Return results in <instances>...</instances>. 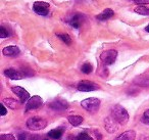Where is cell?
<instances>
[{"mask_svg": "<svg viewBox=\"0 0 149 140\" xmlns=\"http://www.w3.org/2000/svg\"><path fill=\"white\" fill-rule=\"evenodd\" d=\"M68 122L70 125H72L74 127H78L82 124V122L84 121V118L82 116H70L68 118Z\"/></svg>", "mask_w": 149, "mask_h": 140, "instance_id": "16", "label": "cell"}, {"mask_svg": "<svg viewBox=\"0 0 149 140\" xmlns=\"http://www.w3.org/2000/svg\"><path fill=\"white\" fill-rule=\"evenodd\" d=\"M81 105L85 111H89L91 113H95L99 109L100 100L98 98H95V97H90V98H87L82 101Z\"/></svg>", "mask_w": 149, "mask_h": 140, "instance_id": "3", "label": "cell"}, {"mask_svg": "<svg viewBox=\"0 0 149 140\" xmlns=\"http://www.w3.org/2000/svg\"><path fill=\"white\" fill-rule=\"evenodd\" d=\"M142 122L145 124H149V109L144 111V113L142 116Z\"/></svg>", "mask_w": 149, "mask_h": 140, "instance_id": "25", "label": "cell"}, {"mask_svg": "<svg viewBox=\"0 0 149 140\" xmlns=\"http://www.w3.org/2000/svg\"><path fill=\"white\" fill-rule=\"evenodd\" d=\"M48 106L50 108L54 109V111H65L66 108L68 107V102L66 100H63V99H56V100L52 101L48 104Z\"/></svg>", "mask_w": 149, "mask_h": 140, "instance_id": "10", "label": "cell"}, {"mask_svg": "<svg viewBox=\"0 0 149 140\" xmlns=\"http://www.w3.org/2000/svg\"><path fill=\"white\" fill-rule=\"evenodd\" d=\"M74 140H93V138L90 137L89 134L87 133H80L79 135H77L74 138Z\"/></svg>", "mask_w": 149, "mask_h": 140, "instance_id": "23", "label": "cell"}, {"mask_svg": "<svg viewBox=\"0 0 149 140\" xmlns=\"http://www.w3.org/2000/svg\"><path fill=\"white\" fill-rule=\"evenodd\" d=\"M104 123H105V126H104V127H105V129L107 130L109 133H113V132H116V130L118 129V123L116 121H114L111 117L105 119Z\"/></svg>", "mask_w": 149, "mask_h": 140, "instance_id": "12", "label": "cell"}, {"mask_svg": "<svg viewBox=\"0 0 149 140\" xmlns=\"http://www.w3.org/2000/svg\"><path fill=\"white\" fill-rule=\"evenodd\" d=\"M98 89H99V86L92 81L83 80L78 84V90L82 92H90V91H95Z\"/></svg>", "mask_w": 149, "mask_h": 140, "instance_id": "6", "label": "cell"}, {"mask_svg": "<svg viewBox=\"0 0 149 140\" xmlns=\"http://www.w3.org/2000/svg\"><path fill=\"white\" fill-rule=\"evenodd\" d=\"M0 140H15V138L13 134H1Z\"/></svg>", "mask_w": 149, "mask_h": 140, "instance_id": "24", "label": "cell"}, {"mask_svg": "<svg viewBox=\"0 0 149 140\" xmlns=\"http://www.w3.org/2000/svg\"><path fill=\"white\" fill-rule=\"evenodd\" d=\"M11 35V31L8 28L4 27V26H1L0 27V37L1 38H7Z\"/></svg>", "mask_w": 149, "mask_h": 140, "instance_id": "21", "label": "cell"}, {"mask_svg": "<svg viewBox=\"0 0 149 140\" xmlns=\"http://www.w3.org/2000/svg\"><path fill=\"white\" fill-rule=\"evenodd\" d=\"M62 133H63V130L58 128V129H53L51 131H49L48 133V136L52 139H59L60 137L62 136Z\"/></svg>", "mask_w": 149, "mask_h": 140, "instance_id": "18", "label": "cell"}, {"mask_svg": "<svg viewBox=\"0 0 149 140\" xmlns=\"http://www.w3.org/2000/svg\"><path fill=\"white\" fill-rule=\"evenodd\" d=\"M145 31H146V32H148V33H149V25L147 26L146 28H145Z\"/></svg>", "mask_w": 149, "mask_h": 140, "instance_id": "30", "label": "cell"}, {"mask_svg": "<svg viewBox=\"0 0 149 140\" xmlns=\"http://www.w3.org/2000/svg\"><path fill=\"white\" fill-rule=\"evenodd\" d=\"M134 11L141 15H149V8L146 6H143V5H139V6L135 7Z\"/></svg>", "mask_w": 149, "mask_h": 140, "instance_id": "19", "label": "cell"}, {"mask_svg": "<svg viewBox=\"0 0 149 140\" xmlns=\"http://www.w3.org/2000/svg\"><path fill=\"white\" fill-rule=\"evenodd\" d=\"M136 4H149V0H131Z\"/></svg>", "mask_w": 149, "mask_h": 140, "instance_id": "27", "label": "cell"}, {"mask_svg": "<svg viewBox=\"0 0 149 140\" xmlns=\"http://www.w3.org/2000/svg\"><path fill=\"white\" fill-rule=\"evenodd\" d=\"M116 57H118V51L114 49H109L103 51L100 55V60L105 66H110L116 62Z\"/></svg>", "mask_w": 149, "mask_h": 140, "instance_id": "4", "label": "cell"}, {"mask_svg": "<svg viewBox=\"0 0 149 140\" xmlns=\"http://www.w3.org/2000/svg\"><path fill=\"white\" fill-rule=\"evenodd\" d=\"M2 103L5 105V106L9 107L11 109H17L19 107V102H17L15 99L13 98H5L2 100Z\"/></svg>", "mask_w": 149, "mask_h": 140, "instance_id": "17", "label": "cell"}, {"mask_svg": "<svg viewBox=\"0 0 149 140\" xmlns=\"http://www.w3.org/2000/svg\"><path fill=\"white\" fill-rule=\"evenodd\" d=\"M50 4L44 1H36L33 4V10L39 15H47L49 13Z\"/></svg>", "mask_w": 149, "mask_h": 140, "instance_id": "5", "label": "cell"}, {"mask_svg": "<svg viewBox=\"0 0 149 140\" xmlns=\"http://www.w3.org/2000/svg\"><path fill=\"white\" fill-rule=\"evenodd\" d=\"M43 104V99L38 95L31 97L29 100L27 101L26 104V111H33V109H38L39 107H41V105Z\"/></svg>", "mask_w": 149, "mask_h": 140, "instance_id": "7", "label": "cell"}, {"mask_svg": "<svg viewBox=\"0 0 149 140\" xmlns=\"http://www.w3.org/2000/svg\"><path fill=\"white\" fill-rule=\"evenodd\" d=\"M46 126H47V121L41 117L30 118L27 121V127L30 130H33V131L42 130L44 128H46Z\"/></svg>", "mask_w": 149, "mask_h": 140, "instance_id": "2", "label": "cell"}, {"mask_svg": "<svg viewBox=\"0 0 149 140\" xmlns=\"http://www.w3.org/2000/svg\"><path fill=\"white\" fill-rule=\"evenodd\" d=\"M84 21H85V15L82 13H74L68 20V24L74 29H79Z\"/></svg>", "mask_w": 149, "mask_h": 140, "instance_id": "8", "label": "cell"}, {"mask_svg": "<svg viewBox=\"0 0 149 140\" xmlns=\"http://www.w3.org/2000/svg\"><path fill=\"white\" fill-rule=\"evenodd\" d=\"M139 140H149V136H142Z\"/></svg>", "mask_w": 149, "mask_h": 140, "instance_id": "29", "label": "cell"}, {"mask_svg": "<svg viewBox=\"0 0 149 140\" xmlns=\"http://www.w3.org/2000/svg\"><path fill=\"white\" fill-rule=\"evenodd\" d=\"M110 117L116 121L118 123V125H126L129 121V113L126 111L125 107H123L122 105L116 104L114 106H112L111 108V115Z\"/></svg>", "mask_w": 149, "mask_h": 140, "instance_id": "1", "label": "cell"}, {"mask_svg": "<svg viewBox=\"0 0 149 140\" xmlns=\"http://www.w3.org/2000/svg\"><path fill=\"white\" fill-rule=\"evenodd\" d=\"M21 50L17 46H7V47L3 48L2 53L5 56H15L17 54H19Z\"/></svg>", "mask_w": 149, "mask_h": 140, "instance_id": "13", "label": "cell"}, {"mask_svg": "<svg viewBox=\"0 0 149 140\" xmlns=\"http://www.w3.org/2000/svg\"><path fill=\"white\" fill-rule=\"evenodd\" d=\"M11 91H13V92L15 93V94L17 95L19 99H21L22 102H26V101H28L30 98H31V97H30L29 92H28L25 88H23V87L13 86V88H11Z\"/></svg>", "mask_w": 149, "mask_h": 140, "instance_id": "9", "label": "cell"}, {"mask_svg": "<svg viewBox=\"0 0 149 140\" xmlns=\"http://www.w3.org/2000/svg\"><path fill=\"white\" fill-rule=\"evenodd\" d=\"M17 140H30V136L27 133H21L19 134Z\"/></svg>", "mask_w": 149, "mask_h": 140, "instance_id": "26", "label": "cell"}, {"mask_svg": "<svg viewBox=\"0 0 149 140\" xmlns=\"http://www.w3.org/2000/svg\"><path fill=\"white\" fill-rule=\"evenodd\" d=\"M136 138V132L134 130H128L116 137V140H135Z\"/></svg>", "mask_w": 149, "mask_h": 140, "instance_id": "15", "label": "cell"}, {"mask_svg": "<svg viewBox=\"0 0 149 140\" xmlns=\"http://www.w3.org/2000/svg\"><path fill=\"white\" fill-rule=\"evenodd\" d=\"M3 73H4V75L7 78L11 79V80H21L24 77V75L21 72L15 70V69H6Z\"/></svg>", "mask_w": 149, "mask_h": 140, "instance_id": "11", "label": "cell"}, {"mask_svg": "<svg viewBox=\"0 0 149 140\" xmlns=\"http://www.w3.org/2000/svg\"><path fill=\"white\" fill-rule=\"evenodd\" d=\"M6 113H7V109H6V107H5V105L2 103V104H1V113H0V115L3 117V116H5Z\"/></svg>", "mask_w": 149, "mask_h": 140, "instance_id": "28", "label": "cell"}, {"mask_svg": "<svg viewBox=\"0 0 149 140\" xmlns=\"http://www.w3.org/2000/svg\"><path fill=\"white\" fill-rule=\"evenodd\" d=\"M56 36H57V37L59 38L62 42H64L65 44H68V45H70V44L72 43V38H70V35H68V34L58 33V34H56Z\"/></svg>", "mask_w": 149, "mask_h": 140, "instance_id": "20", "label": "cell"}, {"mask_svg": "<svg viewBox=\"0 0 149 140\" xmlns=\"http://www.w3.org/2000/svg\"><path fill=\"white\" fill-rule=\"evenodd\" d=\"M81 71L84 73V74L89 75V74H91L92 71H93V66H92V64H89V62H85V64L82 66Z\"/></svg>", "mask_w": 149, "mask_h": 140, "instance_id": "22", "label": "cell"}, {"mask_svg": "<svg viewBox=\"0 0 149 140\" xmlns=\"http://www.w3.org/2000/svg\"><path fill=\"white\" fill-rule=\"evenodd\" d=\"M114 15V11L111 8H106L102 11L101 13H99L98 15H96V19L98 21H106V20L111 19Z\"/></svg>", "mask_w": 149, "mask_h": 140, "instance_id": "14", "label": "cell"}]
</instances>
